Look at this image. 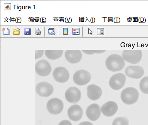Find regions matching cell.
I'll list each match as a JSON object with an SVG mask.
<instances>
[{"mask_svg":"<svg viewBox=\"0 0 148 125\" xmlns=\"http://www.w3.org/2000/svg\"><path fill=\"white\" fill-rule=\"evenodd\" d=\"M106 67L109 71L117 72L121 71L125 67V63L122 57L118 54L111 55L106 59Z\"/></svg>","mask_w":148,"mask_h":125,"instance_id":"1","label":"cell"},{"mask_svg":"<svg viewBox=\"0 0 148 125\" xmlns=\"http://www.w3.org/2000/svg\"><path fill=\"white\" fill-rule=\"evenodd\" d=\"M139 94L138 90L134 87H127L124 89L121 93V98L125 104L132 105L138 101Z\"/></svg>","mask_w":148,"mask_h":125,"instance_id":"2","label":"cell"},{"mask_svg":"<svg viewBox=\"0 0 148 125\" xmlns=\"http://www.w3.org/2000/svg\"><path fill=\"white\" fill-rule=\"evenodd\" d=\"M142 57L143 53L141 50H124L122 53L123 59L132 64L139 63Z\"/></svg>","mask_w":148,"mask_h":125,"instance_id":"3","label":"cell"},{"mask_svg":"<svg viewBox=\"0 0 148 125\" xmlns=\"http://www.w3.org/2000/svg\"><path fill=\"white\" fill-rule=\"evenodd\" d=\"M47 108L49 112L52 115H58L62 111L64 108V103L59 98H53L48 102Z\"/></svg>","mask_w":148,"mask_h":125,"instance_id":"4","label":"cell"},{"mask_svg":"<svg viewBox=\"0 0 148 125\" xmlns=\"http://www.w3.org/2000/svg\"><path fill=\"white\" fill-rule=\"evenodd\" d=\"M91 75L88 71L84 70H78L75 72L73 76L74 82L79 85H85L90 82Z\"/></svg>","mask_w":148,"mask_h":125,"instance_id":"5","label":"cell"},{"mask_svg":"<svg viewBox=\"0 0 148 125\" xmlns=\"http://www.w3.org/2000/svg\"><path fill=\"white\" fill-rule=\"evenodd\" d=\"M126 77L121 73L116 74L111 77L109 82L110 86L114 90H119L125 85Z\"/></svg>","mask_w":148,"mask_h":125,"instance_id":"6","label":"cell"},{"mask_svg":"<svg viewBox=\"0 0 148 125\" xmlns=\"http://www.w3.org/2000/svg\"><path fill=\"white\" fill-rule=\"evenodd\" d=\"M35 70L38 75L45 77L50 74L52 71V68L48 61L45 59H41L36 64Z\"/></svg>","mask_w":148,"mask_h":125,"instance_id":"7","label":"cell"},{"mask_svg":"<svg viewBox=\"0 0 148 125\" xmlns=\"http://www.w3.org/2000/svg\"><path fill=\"white\" fill-rule=\"evenodd\" d=\"M36 91L39 96L48 97L53 93V87L47 82H42L37 84L36 87Z\"/></svg>","mask_w":148,"mask_h":125,"instance_id":"8","label":"cell"},{"mask_svg":"<svg viewBox=\"0 0 148 125\" xmlns=\"http://www.w3.org/2000/svg\"><path fill=\"white\" fill-rule=\"evenodd\" d=\"M53 78L59 83H65L69 80L70 74L69 71L64 67L56 68L53 72Z\"/></svg>","mask_w":148,"mask_h":125,"instance_id":"9","label":"cell"},{"mask_svg":"<svg viewBox=\"0 0 148 125\" xmlns=\"http://www.w3.org/2000/svg\"><path fill=\"white\" fill-rule=\"evenodd\" d=\"M80 90L76 87H71L66 91L65 97L66 99L70 103H77L79 102L81 98Z\"/></svg>","mask_w":148,"mask_h":125,"instance_id":"10","label":"cell"},{"mask_svg":"<svg viewBox=\"0 0 148 125\" xmlns=\"http://www.w3.org/2000/svg\"><path fill=\"white\" fill-rule=\"evenodd\" d=\"M126 75L130 78L139 79L141 78L144 74V69L139 66H130L125 70Z\"/></svg>","mask_w":148,"mask_h":125,"instance_id":"11","label":"cell"},{"mask_svg":"<svg viewBox=\"0 0 148 125\" xmlns=\"http://www.w3.org/2000/svg\"><path fill=\"white\" fill-rule=\"evenodd\" d=\"M86 115L88 119L92 121H95L98 120L101 115L99 105L96 103L90 105L87 108Z\"/></svg>","mask_w":148,"mask_h":125,"instance_id":"12","label":"cell"},{"mask_svg":"<svg viewBox=\"0 0 148 125\" xmlns=\"http://www.w3.org/2000/svg\"><path fill=\"white\" fill-rule=\"evenodd\" d=\"M68 115L69 118L72 121H79L83 116V109L80 106L77 105H74L68 109Z\"/></svg>","mask_w":148,"mask_h":125,"instance_id":"13","label":"cell"},{"mask_svg":"<svg viewBox=\"0 0 148 125\" xmlns=\"http://www.w3.org/2000/svg\"><path fill=\"white\" fill-rule=\"evenodd\" d=\"M117 104L113 101H108L106 102L101 107V111L102 113L105 116H113L117 111Z\"/></svg>","mask_w":148,"mask_h":125,"instance_id":"14","label":"cell"},{"mask_svg":"<svg viewBox=\"0 0 148 125\" xmlns=\"http://www.w3.org/2000/svg\"><path fill=\"white\" fill-rule=\"evenodd\" d=\"M65 56L69 63L76 64L81 61L82 54L80 50H67L65 52Z\"/></svg>","mask_w":148,"mask_h":125,"instance_id":"15","label":"cell"},{"mask_svg":"<svg viewBox=\"0 0 148 125\" xmlns=\"http://www.w3.org/2000/svg\"><path fill=\"white\" fill-rule=\"evenodd\" d=\"M102 89L95 84H91L87 87V96L90 100H97L102 96Z\"/></svg>","mask_w":148,"mask_h":125,"instance_id":"16","label":"cell"},{"mask_svg":"<svg viewBox=\"0 0 148 125\" xmlns=\"http://www.w3.org/2000/svg\"><path fill=\"white\" fill-rule=\"evenodd\" d=\"M63 50H46L45 54L49 59L55 60L60 58L62 55Z\"/></svg>","mask_w":148,"mask_h":125,"instance_id":"17","label":"cell"},{"mask_svg":"<svg viewBox=\"0 0 148 125\" xmlns=\"http://www.w3.org/2000/svg\"><path fill=\"white\" fill-rule=\"evenodd\" d=\"M139 87L143 93L148 94V77H143L141 80Z\"/></svg>","mask_w":148,"mask_h":125,"instance_id":"18","label":"cell"},{"mask_svg":"<svg viewBox=\"0 0 148 125\" xmlns=\"http://www.w3.org/2000/svg\"><path fill=\"white\" fill-rule=\"evenodd\" d=\"M112 125H129V120L125 117H118L113 121Z\"/></svg>","mask_w":148,"mask_h":125,"instance_id":"19","label":"cell"},{"mask_svg":"<svg viewBox=\"0 0 148 125\" xmlns=\"http://www.w3.org/2000/svg\"><path fill=\"white\" fill-rule=\"evenodd\" d=\"M44 52V50H36L35 51V59L41 57L43 55Z\"/></svg>","mask_w":148,"mask_h":125,"instance_id":"20","label":"cell"},{"mask_svg":"<svg viewBox=\"0 0 148 125\" xmlns=\"http://www.w3.org/2000/svg\"><path fill=\"white\" fill-rule=\"evenodd\" d=\"M58 125H72L70 121L67 120H64L60 122Z\"/></svg>","mask_w":148,"mask_h":125,"instance_id":"21","label":"cell"},{"mask_svg":"<svg viewBox=\"0 0 148 125\" xmlns=\"http://www.w3.org/2000/svg\"><path fill=\"white\" fill-rule=\"evenodd\" d=\"M73 35H79L80 34V29L79 28H73Z\"/></svg>","mask_w":148,"mask_h":125,"instance_id":"22","label":"cell"},{"mask_svg":"<svg viewBox=\"0 0 148 125\" xmlns=\"http://www.w3.org/2000/svg\"><path fill=\"white\" fill-rule=\"evenodd\" d=\"M4 10H11V3H4Z\"/></svg>","mask_w":148,"mask_h":125,"instance_id":"23","label":"cell"},{"mask_svg":"<svg viewBox=\"0 0 148 125\" xmlns=\"http://www.w3.org/2000/svg\"><path fill=\"white\" fill-rule=\"evenodd\" d=\"M48 34L49 35H55L56 33L55 31L54 28H49Z\"/></svg>","mask_w":148,"mask_h":125,"instance_id":"24","label":"cell"},{"mask_svg":"<svg viewBox=\"0 0 148 125\" xmlns=\"http://www.w3.org/2000/svg\"><path fill=\"white\" fill-rule=\"evenodd\" d=\"M3 35H9L10 29L8 28H2Z\"/></svg>","mask_w":148,"mask_h":125,"instance_id":"25","label":"cell"},{"mask_svg":"<svg viewBox=\"0 0 148 125\" xmlns=\"http://www.w3.org/2000/svg\"><path fill=\"white\" fill-rule=\"evenodd\" d=\"M82 52L88 55H92L94 54V50H82Z\"/></svg>","mask_w":148,"mask_h":125,"instance_id":"26","label":"cell"},{"mask_svg":"<svg viewBox=\"0 0 148 125\" xmlns=\"http://www.w3.org/2000/svg\"><path fill=\"white\" fill-rule=\"evenodd\" d=\"M25 35H31V29L30 28H25L24 29Z\"/></svg>","mask_w":148,"mask_h":125,"instance_id":"27","label":"cell"},{"mask_svg":"<svg viewBox=\"0 0 148 125\" xmlns=\"http://www.w3.org/2000/svg\"><path fill=\"white\" fill-rule=\"evenodd\" d=\"M13 34L14 35H19L20 34V29L17 28L13 30Z\"/></svg>","mask_w":148,"mask_h":125,"instance_id":"28","label":"cell"},{"mask_svg":"<svg viewBox=\"0 0 148 125\" xmlns=\"http://www.w3.org/2000/svg\"><path fill=\"white\" fill-rule=\"evenodd\" d=\"M94 53L100 54L106 52V50H94Z\"/></svg>","mask_w":148,"mask_h":125,"instance_id":"29","label":"cell"},{"mask_svg":"<svg viewBox=\"0 0 148 125\" xmlns=\"http://www.w3.org/2000/svg\"><path fill=\"white\" fill-rule=\"evenodd\" d=\"M63 34L64 35H69V28H63Z\"/></svg>","mask_w":148,"mask_h":125,"instance_id":"30","label":"cell"},{"mask_svg":"<svg viewBox=\"0 0 148 125\" xmlns=\"http://www.w3.org/2000/svg\"><path fill=\"white\" fill-rule=\"evenodd\" d=\"M79 125H94L91 122H88V121H85V122H81L80 124Z\"/></svg>","mask_w":148,"mask_h":125,"instance_id":"31","label":"cell"},{"mask_svg":"<svg viewBox=\"0 0 148 125\" xmlns=\"http://www.w3.org/2000/svg\"><path fill=\"white\" fill-rule=\"evenodd\" d=\"M35 34L36 35H40L41 34V31L39 30V28H36Z\"/></svg>","mask_w":148,"mask_h":125,"instance_id":"32","label":"cell"}]
</instances>
